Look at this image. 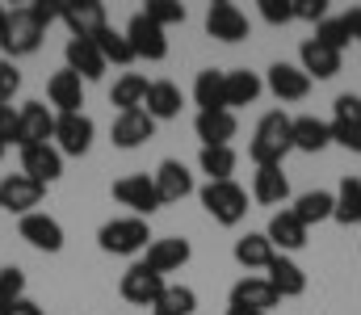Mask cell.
Masks as SVG:
<instances>
[{"instance_id": "5bb4252c", "label": "cell", "mask_w": 361, "mask_h": 315, "mask_svg": "<svg viewBox=\"0 0 361 315\" xmlns=\"http://www.w3.org/2000/svg\"><path fill=\"white\" fill-rule=\"evenodd\" d=\"M17 235H21L30 248H38V252H59V248H63V227H59V218H51L47 210L25 214V218L17 223Z\"/></svg>"}, {"instance_id": "d590c367", "label": "cell", "mask_w": 361, "mask_h": 315, "mask_svg": "<svg viewBox=\"0 0 361 315\" xmlns=\"http://www.w3.org/2000/svg\"><path fill=\"white\" fill-rule=\"evenodd\" d=\"M193 311H197V295L189 286H164V295L152 307V315H193Z\"/></svg>"}, {"instance_id": "6da1fadb", "label": "cell", "mask_w": 361, "mask_h": 315, "mask_svg": "<svg viewBox=\"0 0 361 315\" xmlns=\"http://www.w3.org/2000/svg\"><path fill=\"white\" fill-rule=\"evenodd\" d=\"M290 152H294V118H286L281 109H273V113H265L257 122L248 156H252L257 168H269V164H281Z\"/></svg>"}, {"instance_id": "3957f363", "label": "cell", "mask_w": 361, "mask_h": 315, "mask_svg": "<svg viewBox=\"0 0 361 315\" xmlns=\"http://www.w3.org/2000/svg\"><path fill=\"white\" fill-rule=\"evenodd\" d=\"M197 198H202L206 214H210L214 223H223V227H235V223H244V214H248V190L235 185V181H206V185L197 190Z\"/></svg>"}, {"instance_id": "ab89813d", "label": "cell", "mask_w": 361, "mask_h": 315, "mask_svg": "<svg viewBox=\"0 0 361 315\" xmlns=\"http://www.w3.org/2000/svg\"><path fill=\"white\" fill-rule=\"evenodd\" d=\"M160 30H169V25H180L185 21V4H177V0H147V8H143Z\"/></svg>"}, {"instance_id": "ffe728a7", "label": "cell", "mask_w": 361, "mask_h": 315, "mask_svg": "<svg viewBox=\"0 0 361 315\" xmlns=\"http://www.w3.org/2000/svg\"><path fill=\"white\" fill-rule=\"evenodd\" d=\"M193 130H197L202 147H231L240 122H235L231 109H214V113H197V118H193Z\"/></svg>"}, {"instance_id": "60d3db41", "label": "cell", "mask_w": 361, "mask_h": 315, "mask_svg": "<svg viewBox=\"0 0 361 315\" xmlns=\"http://www.w3.org/2000/svg\"><path fill=\"white\" fill-rule=\"evenodd\" d=\"M315 38L324 42V47H332V51H345L353 38H349V30H345V21L341 17H324L319 25H315Z\"/></svg>"}, {"instance_id": "83f0119b", "label": "cell", "mask_w": 361, "mask_h": 315, "mask_svg": "<svg viewBox=\"0 0 361 315\" xmlns=\"http://www.w3.org/2000/svg\"><path fill=\"white\" fill-rule=\"evenodd\" d=\"M231 252H235V261H240L244 269H269V261L277 257V248L269 244L265 231H248V235H240Z\"/></svg>"}, {"instance_id": "1f68e13d", "label": "cell", "mask_w": 361, "mask_h": 315, "mask_svg": "<svg viewBox=\"0 0 361 315\" xmlns=\"http://www.w3.org/2000/svg\"><path fill=\"white\" fill-rule=\"evenodd\" d=\"M143 109H147L156 122H169V118H177V113H180V89L173 85V80H152Z\"/></svg>"}, {"instance_id": "d6a6232c", "label": "cell", "mask_w": 361, "mask_h": 315, "mask_svg": "<svg viewBox=\"0 0 361 315\" xmlns=\"http://www.w3.org/2000/svg\"><path fill=\"white\" fill-rule=\"evenodd\" d=\"M332 218H336L341 227H357L361 223V177H345V181H341Z\"/></svg>"}, {"instance_id": "7dc6e473", "label": "cell", "mask_w": 361, "mask_h": 315, "mask_svg": "<svg viewBox=\"0 0 361 315\" xmlns=\"http://www.w3.org/2000/svg\"><path fill=\"white\" fill-rule=\"evenodd\" d=\"M332 143H341V147H349V152L361 156V130H336L332 126Z\"/></svg>"}, {"instance_id": "5b68a950", "label": "cell", "mask_w": 361, "mask_h": 315, "mask_svg": "<svg viewBox=\"0 0 361 315\" xmlns=\"http://www.w3.org/2000/svg\"><path fill=\"white\" fill-rule=\"evenodd\" d=\"M126 42H130V51H135V59H152V63H160L164 55H169V30H160L147 13H135L130 21H126Z\"/></svg>"}, {"instance_id": "30bf717a", "label": "cell", "mask_w": 361, "mask_h": 315, "mask_svg": "<svg viewBox=\"0 0 361 315\" xmlns=\"http://www.w3.org/2000/svg\"><path fill=\"white\" fill-rule=\"evenodd\" d=\"M92 135H97V126H92L89 113H59L51 143L59 147V156H85L92 147Z\"/></svg>"}, {"instance_id": "f35d334b", "label": "cell", "mask_w": 361, "mask_h": 315, "mask_svg": "<svg viewBox=\"0 0 361 315\" xmlns=\"http://www.w3.org/2000/svg\"><path fill=\"white\" fill-rule=\"evenodd\" d=\"M332 126L336 130H361V97L357 93H341L332 101Z\"/></svg>"}, {"instance_id": "484cf974", "label": "cell", "mask_w": 361, "mask_h": 315, "mask_svg": "<svg viewBox=\"0 0 361 315\" xmlns=\"http://www.w3.org/2000/svg\"><path fill=\"white\" fill-rule=\"evenodd\" d=\"M265 278H269V286L277 290V299H298L302 290H307V273L290 261V257H273L269 261V269H265Z\"/></svg>"}, {"instance_id": "f5cc1de1", "label": "cell", "mask_w": 361, "mask_h": 315, "mask_svg": "<svg viewBox=\"0 0 361 315\" xmlns=\"http://www.w3.org/2000/svg\"><path fill=\"white\" fill-rule=\"evenodd\" d=\"M0 156H4V143H0Z\"/></svg>"}, {"instance_id": "8992f818", "label": "cell", "mask_w": 361, "mask_h": 315, "mask_svg": "<svg viewBox=\"0 0 361 315\" xmlns=\"http://www.w3.org/2000/svg\"><path fill=\"white\" fill-rule=\"evenodd\" d=\"M59 21L72 30V38H97L109 25L101 0H59Z\"/></svg>"}, {"instance_id": "44dd1931", "label": "cell", "mask_w": 361, "mask_h": 315, "mask_svg": "<svg viewBox=\"0 0 361 315\" xmlns=\"http://www.w3.org/2000/svg\"><path fill=\"white\" fill-rule=\"evenodd\" d=\"M63 59H68V72H76L80 80H101L105 76V59H101L92 38H68Z\"/></svg>"}, {"instance_id": "52a82bcc", "label": "cell", "mask_w": 361, "mask_h": 315, "mask_svg": "<svg viewBox=\"0 0 361 315\" xmlns=\"http://www.w3.org/2000/svg\"><path fill=\"white\" fill-rule=\"evenodd\" d=\"M55 118L42 101H25L17 109V147H38V143H51L55 139Z\"/></svg>"}, {"instance_id": "4316f807", "label": "cell", "mask_w": 361, "mask_h": 315, "mask_svg": "<svg viewBox=\"0 0 361 315\" xmlns=\"http://www.w3.org/2000/svg\"><path fill=\"white\" fill-rule=\"evenodd\" d=\"M332 143V122H324V118H315V113H302V118H294V152H324Z\"/></svg>"}, {"instance_id": "ba28073f", "label": "cell", "mask_w": 361, "mask_h": 315, "mask_svg": "<svg viewBox=\"0 0 361 315\" xmlns=\"http://www.w3.org/2000/svg\"><path fill=\"white\" fill-rule=\"evenodd\" d=\"M206 34L219 42H244L248 38V13L231 0H214L206 8Z\"/></svg>"}, {"instance_id": "b9f144b4", "label": "cell", "mask_w": 361, "mask_h": 315, "mask_svg": "<svg viewBox=\"0 0 361 315\" xmlns=\"http://www.w3.org/2000/svg\"><path fill=\"white\" fill-rule=\"evenodd\" d=\"M261 4V17L269 25H290L294 21V0H257Z\"/></svg>"}, {"instance_id": "f907efd6", "label": "cell", "mask_w": 361, "mask_h": 315, "mask_svg": "<svg viewBox=\"0 0 361 315\" xmlns=\"http://www.w3.org/2000/svg\"><path fill=\"white\" fill-rule=\"evenodd\" d=\"M227 315H265V311H244V307H227Z\"/></svg>"}, {"instance_id": "4dcf8cb0", "label": "cell", "mask_w": 361, "mask_h": 315, "mask_svg": "<svg viewBox=\"0 0 361 315\" xmlns=\"http://www.w3.org/2000/svg\"><path fill=\"white\" fill-rule=\"evenodd\" d=\"M261 93H265V80H261L257 72H248V68L227 72V109H231V113H235L240 105H252Z\"/></svg>"}, {"instance_id": "836d02e7", "label": "cell", "mask_w": 361, "mask_h": 315, "mask_svg": "<svg viewBox=\"0 0 361 315\" xmlns=\"http://www.w3.org/2000/svg\"><path fill=\"white\" fill-rule=\"evenodd\" d=\"M147 76H139V72H126L118 85H114V93H109V101L118 105V113H126V109H143L147 101Z\"/></svg>"}, {"instance_id": "e575fe53", "label": "cell", "mask_w": 361, "mask_h": 315, "mask_svg": "<svg viewBox=\"0 0 361 315\" xmlns=\"http://www.w3.org/2000/svg\"><path fill=\"white\" fill-rule=\"evenodd\" d=\"M92 42H97V51H101V59H105V63H122V68H126V63H135V51H130V42H126V34H122V30L105 25Z\"/></svg>"}, {"instance_id": "c3c4849f", "label": "cell", "mask_w": 361, "mask_h": 315, "mask_svg": "<svg viewBox=\"0 0 361 315\" xmlns=\"http://www.w3.org/2000/svg\"><path fill=\"white\" fill-rule=\"evenodd\" d=\"M341 21H345V30H349V38H353V42H361V4H357V8H349V13H345Z\"/></svg>"}, {"instance_id": "2e32d148", "label": "cell", "mask_w": 361, "mask_h": 315, "mask_svg": "<svg viewBox=\"0 0 361 315\" xmlns=\"http://www.w3.org/2000/svg\"><path fill=\"white\" fill-rule=\"evenodd\" d=\"M21 173H25L30 181H38V185L59 181V177H63V156H59V147H55V143L25 147V152H21Z\"/></svg>"}, {"instance_id": "9c48e42d", "label": "cell", "mask_w": 361, "mask_h": 315, "mask_svg": "<svg viewBox=\"0 0 361 315\" xmlns=\"http://www.w3.org/2000/svg\"><path fill=\"white\" fill-rule=\"evenodd\" d=\"M164 286H169V282H164L156 269H147L143 261H135V265L122 273V286H118V290H122V299L135 303V307H156V299L164 295Z\"/></svg>"}, {"instance_id": "277c9868", "label": "cell", "mask_w": 361, "mask_h": 315, "mask_svg": "<svg viewBox=\"0 0 361 315\" xmlns=\"http://www.w3.org/2000/svg\"><path fill=\"white\" fill-rule=\"evenodd\" d=\"M42 34H47V30L34 21L30 4L13 8V13L4 17V25H0V51H4V59H21V55H34V51L42 47Z\"/></svg>"}, {"instance_id": "9a60e30c", "label": "cell", "mask_w": 361, "mask_h": 315, "mask_svg": "<svg viewBox=\"0 0 361 315\" xmlns=\"http://www.w3.org/2000/svg\"><path fill=\"white\" fill-rule=\"evenodd\" d=\"M265 89H269L277 101H302L307 93H311V76L298 68V63H273L269 72H265Z\"/></svg>"}, {"instance_id": "e0dca14e", "label": "cell", "mask_w": 361, "mask_h": 315, "mask_svg": "<svg viewBox=\"0 0 361 315\" xmlns=\"http://www.w3.org/2000/svg\"><path fill=\"white\" fill-rule=\"evenodd\" d=\"M277 303H281V299H277V290L269 286V278H261V273H248V278H240V282L231 286V307L269 315Z\"/></svg>"}, {"instance_id": "74e56055", "label": "cell", "mask_w": 361, "mask_h": 315, "mask_svg": "<svg viewBox=\"0 0 361 315\" xmlns=\"http://www.w3.org/2000/svg\"><path fill=\"white\" fill-rule=\"evenodd\" d=\"M21 299H25V273L17 265H4L0 269V315H8V307Z\"/></svg>"}, {"instance_id": "ee69618b", "label": "cell", "mask_w": 361, "mask_h": 315, "mask_svg": "<svg viewBox=\"0 0 361 315\" xmlns=\"http://www.w3.org/2000/svg\"><path fill=\"white\" fill-rule=\"evenodd\" d=\"M328 17V0H294V21H324Z\"/></svg>"}, {"instance_id": "cb8c5ba5", "label": "cell", "mask_w": 361, "mask_h": 315, "mask_svg": "<svg viewBox=\"0 0 361 315\" xmlns=\"http://www.w3.org/2000/svg\"><path fill=\"white\" fill-rule=\"evenodd\" d=\"M193 101H197V113L227 109V72H219V68H202L197 80H193Z\"/></svg>"}, {"instance_id": "8d00e7d4", "label": "cell", "mask_w": 361, "mask_h": 315, "mask_svg": "<svg viewBox=\"0 0 361 315\" xmlns=\"http://www.w3.org/2000/svg\"><path fill=\"white\" fill-rule=\"evenodd\" d=\"M197 164H202V173H206L210 181H231V173H235V152H231V147H202Z\"/></svg>"}, {"instance_id": "816d5d0a", "label": "cell", "mask_w": 361, "mask_h": 315, "mask_svg": "<svg viewBox=\"0 0 361 315\" xmlns=\"http://www.w3.org/2000/svg\"><path fill=\"white\" fill-rule=\"evenodd\" d=\"M4 17H8V8H4V4H0V25H4Z\"/></svg>"}, {"instance_id": "d4e9b609", "label": "cell", "mask_w": 361, "mask_h": 315, "mask_svg": "<svg viewBox=\"0 0 361 315\" xmlns=\"http://www.w3.org/2000/svg\"><path fill=\"white\" fill-rule=\"evenodd\" d=\"M265 235H269V244L286 257V252H298L302 244H307V227L294 218V210H277L269 218V227H265Z\"/></svg>"}, {"instance_id": "bcb514c9", "label": "cell", "mask_w": 361, "mask_h": 315, "mask_svg": "<svg viewBox=\"0 0 361 315\" xmlns=\"http://www.w3.org/2000/svg\"><path fill=\"white\" fill-rule=\"evenodd\" d=\"M0 143H17V109L13 105H0Z\"/></svg>"}, {"instance_id": "8fae6325", "label": "cell", "mask_w": 361, "mask_h": 315, "mask_svg": "<svg viewBox=\"0 0 361 315\" xmlns=\"http://www.w3.org/2000/svg\"><path fill=\"white\" fill-rule=\"evenodd\" d=\"M114 198H118L122 206H130L135 218H147V214H156V210L164 206V202H160V194H156V181H152L147 173L114 181Z\"/></svg>"}, {"instance_id": "4fadbf2b", "label": "cell", "mask_w": 361, "mask_h": 315, "mask_svg": "<svg viewBox=\"0 0 361 315\" xmlns=\"http://www.w3.org/2000/svg\"><path fill=\"white\" fill-rule=\"evenodd\" d=\"M152 135H156V118H152L147 109H126V113H118L114 126H109V139H114V147H122V152L143 147Z\"/></svg>"}, {"instance_id": "7a4b0ae2", "label": "cell", "mask_w": 361, "mask_h": 315, "mask_svg": "<svg viewBox=\"0 0 361 315\" xmlns=\"http://www.w3.org/2000/svg\"><path fill=\"white\" fill-rule=\"evenodd\" d=\"M152 240H156V235H152L147 218H135V214H126V218H109V223H101V231H97V244H101V252H109V257H135V252H147Z\"/></svg>"}, {"instance_id": "7402d4cb", "label": "cell", "mask_w": 361, "mask_h": 315, "mask_svg": "<svg viewBox=\"0 0 361 315\" xmlns=\"http://www.w3.org/2000/svg\"><path fill=\"white\" fill-rule=\"evenodd\" d=\"M47 97H51V105L59 109V113H85L80 105H85V80L76 76V72H55L51 80H47Z\"/></svg>"}, {"instance_id": "7c38bea8", "label": "cell", "mask_w": 361, "mask_h": 315, "mask_svg": "<svg viewBox=\"0 0 361 315\" xmlns=\"http://www.w3.org/2000/svg\"><path fill=\"white\" fill-rule=\"evenodd\" d=\"M42 194H47V185L30 181L25 173H8V177L0 181V210L25 218V214H34V206L42 202Z\"/></svg>"}, {"instance_id": "f1b7e54d", "label": "cell", "mask_w": 361, "mask_h": 315, "mask_svg": "<svg viewBox=\"0 0 361 315\" xmlns=\"http://www.w3.org/2000/svg\"><path fill=\"white\" fill-rule=\"evenodd\" d=\"M252 198H257L261 206H281V202L290 198V181H286L281 164L257 168V177H252Z\"/></svg>"}, {"instance_id": "d6986e66", "label": "cell", "mask_w": 361, "mask_h": 315, "mask_svg": "<svg viewBox=\"0 0 361 315\" xmlns=\"http://www.w3.org/2000/svg\"><path fill=\"white\" fill-rule=\"evenodd\" d=\"M298 68H302L311 80H332V76L341 72V51L324 47L319 38H307V42L298 47Z\"/></svg>"}, {"instance_id": "7bdbcfd3", "label": "cell", "mask_w": 361, "mask_h": 315, "mask_svg": "<svg viewBox=\"0 0 361 315\" xmlns=\"http://www.w3.org/2000/svg\"><path fill=\"white\" fill-rule=\"evenodd\" d=\"M17 89H21V72H17V63H13V59H0V105L13 101Z\"/></svg>"}, {"instance_id": "f546056e", "label": "cell", "mask_w": 361, "mask_h": 315, "mask_svg": "<svg viewBox=\"0 0 361 315\" xmlns=\"http://www.w3.org/2000/svg\"><path fill=\"white\" fill-rule=\"evenodd\" d=\"M294 218L311 231L315 223H324V218H332V210H336V194H328V190H307V194H298V202H294Z\"/></svg>"}, {"instance_id": "ac0fdd59", "label": "cell", "mask_w": 361, "mask_h": 315, "mask_svg": "<svg viewBox=\"0 0 361 315\" xmlns=\"http://www.w3.org/2000/svg\"><path fill=\"white\" fill-rule=\"evenodd\" d=\"M189 257H193L189 240H180V235H164V240H152V244H147L143 265L156 269V273L164 278V273H177L180 265H189Z\"/></svg>"}, {"instance_id": "f6af8a7d", "label": "cell", "mask_w": 361, "mask_h": 315, "mask_svg": "<svg viewBox=\"0 0 361 315\" xmlns=\"http://www.w3.org/2000/svg\"><path fill=\"white\" fill-rule=\"evenodd\" d=\"M30 13H34V21H38L42 30H51V25L59 21V0H34Z\"/></svg>"}, {"instance_id": "603a6c76", "label": "cell", "mask_w": 361, "mask_h": 315, "mask_svg": "<svg viewBox=\"0 0 361 315\" xmlns=\"http://www.w3.org/2000/svg\"><path fill=\"white\" fill-rule=\"evenodd\" d=\"M156 194H160V202L169 206V202H180V198H189L193 194V173L180 164V160H164L160 168H156Z\"/></svg>"}, {"instance_id": "681fc988", "label": "cell", "mask_w": 361, "mask_h": 315, "mask_svg": "<svg viewBox=\"0 0 361 315\" xmlns=\"http://www.w3.org/2000/svg\"><path fill=\"white\" fill-rule=\"evenodd\" d=\"M8 315H42V307H38V303H30V299H21V303H13V307H8Z\"/></svg>"}]
</instances>
